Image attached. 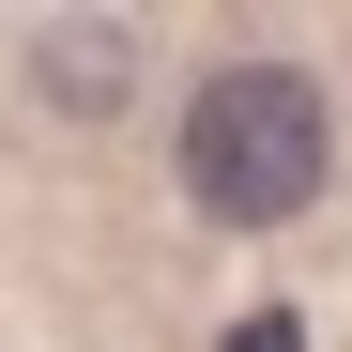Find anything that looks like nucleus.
I'll return each mask as SVG.
<instances>
[{
	"label": "nucleus",
	"mask_w": 352,
	"mask_h": 352,
	"mask_svg": "<svg viewBox=\"0 0 352 352\" xmlns=\"http://www.w3.org/2000/svg\"><path fill=\"white\" fill-rule=\"evenodd\" d=\"M322 168H337L322 77H291V62H214L199 77V107H184V184H199V214L276 230V214L322 199Z\"/></svg>",
	"instance_id": "f257e3e1"
},
{
	"label": "nucleus",
	"mask_w": 352,
	"mask_h": 352,
	"mask_svg": "<svg viewBox=\"0 0 352 352\" xmlns=\"http://www.w3.org/2000/svg\"><path fill=\"white\" fill-rule=\"evenodd\" d=\"M31 77H46V107H62V123H107V107H123V77H138V31L123 16H62L31 46Z\"/></svg>",
	"instance_id": "f03ea898"
}]
</instances>
